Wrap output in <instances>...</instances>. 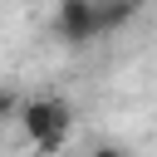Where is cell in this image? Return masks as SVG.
Wrapping results in <instances>:
<instances>
[{
    "instance_id": "cell-1",
    "label": "cell",
    "mask_w": 157,
    "mask_h": 157,
    "mask_svg": "<svg viewBox=\"0 0 157 157\" xmlns=\"http://www.w3.org/2000/svg\"><path fill=\"white\" fill-rule=\"evenodd\" d=\"M15 118H20L25 137H29L39 152H59V147L69 142V128H74V103L59 98V93H44V98H29Z\"/></svg>"
},
{
    "instance_id": "cell-2",
    "label": "cell",
    "mask_w": 157,
    "mask_h": 157,
    "mask_svg": "<svg viewBox=\"0 0 157 157\" xmlns=\"http://www.w3.org/2000/svg\"><path fill=\"white\" fill-rule=\"evenodd\" d=\"M54 34L69 49H88L98 39V0H59L54 10Z\"/></svg>"
},
{
    "instance_id": "cell-3",
    "label": "cell",
    "mask_w": 157,
    "mask_h": 157,
    "mask_svg": "<svg viewBox=\"0 0 157 157\" xmlns=\"http://www.w3.org/2000/svg\"><path fill=\"white\" fill-rule=\"evenodd\" d=\"M137 10H142V0H98V34L123 29V25H128Z\"/></svg>"
},
{
    "instance_id": "cell-4",
    "label": "cell",
    "mask_w": 157,
    "mask_h": 157,
    "mask_svg": "<svg viewBox=\"0 0 157 157\" xmlns=\"http://www.w3.org/2000/svg\"><path fill=\"white\" fill-rule=\"evenodd\" d=\"M88 157H132V152H128L123 142H98V147H93Z\"/></svg>"
},
{
    "instance_id": "cell-5",
    "label": "cell",
    "mask_w": 157,
    "mask_h": 157,
    "mask_svg": "<svg viewBox=\"0 0 157 157\" xmlns=\"http://www.w3.org/2000/svg\"><path fill=\"white\" fill-rule=\"evenodd\" d=\"M15 113H20L15 93H10V88H0V123H5V118H15Z\"/></svg>"
}]
</instances>
